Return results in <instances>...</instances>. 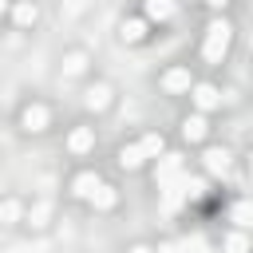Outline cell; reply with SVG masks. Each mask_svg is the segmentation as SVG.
Segmentation results:
<instances>
[{"label":"cell","instance_id":"obj_1","mask_svg":"<svg viewBox=\"0 0 253 253\" xmlns=\"http://www.w3.org/2000/svg\"><path fill=\"white\" fill-rule=\"evenodd\" d=\"M229 40H233V28L225 24V20H213L210 28H206V59L210 63H221V55L229 51Z\"/></svg>","mask_w":253,"mask_h":253},{"label":"cell","instance_id":"obj_2","mask_svg":"<svg viewBox=\"0 0 253 253\" xmlns=\"http://www.w3.org/2000/svg\"><path fill=\"white\" fill-rule=\"evenodd\" d=\"M182 174H186L182 154H162V158H158V170H154V182H158V190H162V186H170V182L182 178Z\"/></svg>","mask_w":253,"mask_h":253},{"label":"cell","instance_id":"obj_3","mask_svg":"<svg viewBox=\"0 0 253 253\" xmlns=\"http://www.w3.org/2000/svg\"><path fill=\"white\" fill-rule=\"evenodd\" d=\"M186 198H190V174H182V178H174L170 186H162V210H166V213H174Z\"/></svg>","mask_w":253,"mask_h":253},{"label":"cell","instance_id":"obj_4","mask_svg":"<svg viewBox=\"0 0 253 253\" xmlns=\"http://www.w3.org/2000/svg\"><path fill=\"white\" fill-rule=\"evenodd\" d=\"M190 95H194V107H198V111H213V107H221V91H217L213 83H198Z\"/></svg>","mask_w":253,"mask_h":253},{"label":"cell","instance_id":"obj_5","mask_svg":"<svg viewBox=\"0 0 253 253\" xmlns=\"http://www.w3.org/2000/svg\"><path fill=\"white\" fill-rule=\"evenodd\" d=\"M67 146H71V154H87V150L95 146V130H91V126H75L71 138H67Z\"/></svg>","mask_w":253,"mask_h":253},{"label":"cell","instance_id":"obj_6","mask_svg":"<svg viewBox=\"0 0 253 253\" xmlns=\"http://www.w3.org/2000/svg\"><path fill=\"white\" fill-rule=\"evenodd\" d=\"M162 87L174 91V95H178V91H190V71H186V67H170V71L162 75Z\"/></svg>","mask_w":253,"mask_h":253},{"label":"cell","instance_id":"obj_7","mask_svg":"<svg viewBox=\"0 0 253 253\" xmlns=\"http://www.w3.org/2000/svg\"><path fill=\"white\" fill-rule=\"evenodd\" d=\"M206 170H210L213 178H225V174H229V154H225V150H206Z\"/></svg>","mask_w":253,"mask_h":253},{"label":"cell","instance_id":"obj_8","mask_svg":"<svg viewBox=\"0 0 253 253\" xmlns=\"http://www.w3.org/2000/svg\"><path fill=\"white\" fill-rule=\"evenodd\" d=\"M95 190H99V174H91V170H83V174L71 182V194H75V198H91Z\"/></svg>","mask_w":253,"mask_h":253},{"label":"cell","instance_id":"obj_9","mask_svg":"<svg viewBox=\"0 0 253 253\" xmlns=\"http://www.w3.org/2000/svg\"><path fill=\"white\" fill-rule=\"evenodd\" d=\"M174 12H178V4H174V0H146V16H150V20H158V24H162V20H170Z\"/></svg>","mask_w":253,"mask_h":253},{"label":"cell","instance_id":"obj_10","mask_svg":"<svg viewBox=\"0 0 253 253\" xmlns=\"http://www.w3.org/2000/svg\"><path fill=\"white\" fill-rule=\"evenodd\" d=\"M206 130H210V126H206V119H202V115H190V119L182 123V134H186L190 142H202V138H206Z\"/></svg>","mask_w":253,"mask_h":253},{"label":"cell","instance_id":"obj_11","mask_svg":"<svg viewBox=\"0 0 253 253\" xmlns=\"http://www.w3.org/2000/svg\"><path fill=\"white\" fill-rule=\"evenodd\" d=\"M142 162H146L142 146H123V150H119V166H123V170H138Z\"/></svg>","mask_w":253,"mask_h":253},{"label":"cell","instance_id":"obj_12","mask_svg":"<svg viewBox=\"0 0 253 253\" xmlns=\"http://www.w3.org/2000/svg\"><path fill=\"white\" fill-rule=\"evenodd\" d=\"M12 16H16V24H20V28H32V24L40 20V8H36L32 0H24V4H16V12H12Z\"/></svg>","mask_w":253,"mask_h":253},{"label":"cell","instance_id":"obj_13","mask_svg":"<svg viewBox=\"0 0 253 253\" xmlns=\"http://www.w3.org/2000/svg\"><path fill=\"white\" fill-rule=\"evenodd\" d=\"M107 103H111V87L99 83V87L87 91V107H91V111H107Z\"/></svg>","mask_w":253,"mask_h":253},{"label":"cell","instance_id":"obj_14","mask_svg":"<svg viewBox=\"0 0 253 253\" xmlns=\"http://www.w3.org/2000/svg\"><path fill=\"white\" fill-rule=\"evenodd\" d=\"M24 126L28 130H43L47 126V111L43 107H24Z\"/></svg>","mask_w":253,"mask_h":253},{"label":"cell","instance_id":"obj_15","mask_svg":"<svg viewBox=\"0 0 253 253\" xmlns=\"http://www.w3.org/2000/svg\"><path fill=\"white\" fill-rule=\"evenodd\" d=\"M115 198H119V194H115L111 186H103V182H99V190H95V194H91L87 202H91L95 210H111V206H115Z\"/></svg>","mask_w":253,"mask_h":253},{"label":"cell","instance_id":"obj_16","mask_svg":"<svg viewBox=\"0 0 253 253\" xmlns=\"http://www.w3.org/2000/svg\"><path fill=\"white\" fill-rule=\"evenodd\" d=\"M229 221L253 225V202H233V206H229Z\"/></svg>","mask_w":253,"mask_h":253},{"label":"cell","instance_id":"obj_17","mask_svg":"<svg viewBox=\"0 0 253 253\" xmlns=\"http://www.w3.org/2000/svg\"><path fill=\"white\" fill-rule=\"evenodd\" d=\"M178 245H182V253H210V241H206V233H190V237H182Z\"/></svg>","mask_w":253,"mask_h":253},{"label":"cell","instance_id":"obj_18","mask_svg":"<svg viewBox=\"0 0 253 253\" xmlns=\"http://www.w3.org/2000/svg\"><path fill=\"white\" fill-rule=\"evenodd\" d=\"M142 36H146V24H142V20H126V24H123V40H126V43H138Z\"/></svg>","mask_w":253,"mask_h":253},{"label":"cell","instance_id":"obj_19","mask_svg":"<svg viewBox=\"0 0 253 253\" xmlns=\"http://www.w3.org/2000/svg\"><path fill=\"white\" fill-rule=\"evenodd\" d=\"M138 146H142V154H146V158H154V154H162V150H166V138H162V134H146Z\"/></svg>","mask_w":253,"mask_h":253},{"label":"cell","instance_id":"obj_20","mask_svg":"<svg viewBox=\"0 0 253 253\" xmlns=\"http://www.w3.org/2000/svg\"><path fill=\"white\" fill-rule=\"evenodd\" d=\"M225 253H249V241H245V233H241V229L225 237Z\"/></svg>","mask_w":253,"mask_h":253},{"label":"cell","instance_id":"obj_21","mask_svg":"<svg viewBox=\"0 0 253 253\" xmlns=\"http://www.w3.org/2000/svg\"><path fill=\"white\" fill-rule=\"evenodd\" d=\"M20 213H24L20 202H0V221H20Z\"/></svg>","mask_w":253,"mask_h":253},{"label":"cell","instance_id":"obj_22","mask_svg":"<svg viewBox=\"0 0 253 253\" xmlns=\"http://www.w3.org/2000/svg\"><path fill=\"white\" fill-rule=\"evenodd\" d=\"M79 71H83V55H71L67 59V75H79Z\"/></svg>","mask_w":253,"mask_h":253},{"label":"cell","instance_id":"obj_23","mask_svg":"<svg viewBox=\"0 0 253 253\" xmlns=\"http://www.w3.org/2000/svg\"><path fill=\"white\" fill-rule=\"evenodd\" d=\"M206 194V182L202 178H190V198H202Z\"/></svg>","mask_w":253,"mask_h":253},{"label":"cell","instance_id":"obj_24","mask_svg":"<svg viewBox=\"0 0 253 253\" xmlns=\"http://www.w3.org/2000/svg\"><path fill=\"white\" fill-rule=\"evenodd\" d=\"M43 217H47V202H40V206L32 210V221H36V225H43Z\"/></svg>","mask_w":253,"mask_h":253},{"label":"cell","instance_id":"obj_25","mask_svg":"<svg viewBox=\"0 0 253 253\" xmlns=\"http://www.w3.org/2000/svg\"><path fill=\"white\" fill-rule=\"evenodd\" d=\"M154 253H182V245H178V241H162Z\"/></svg>","mask_w":253,"mask_h":253},{"label":"cell","instance_id":"obj_26","mask_svg":"<svg viewBox=\"0 0 253 253\" xmlns=\"http://www.w3.org/2000/svg\"><path fill=\"white\" fill-rule=\"evenodd\" d=\"M130 253H154V249H150V245H134Z\"/></svg>","mask_w":253,"mask_h":253},{"label":"cell","instance_id":"obj_27","mask_svg":"<svg viewBox=\"0 0 253 253\" xmlns=\"http://www.w3.org/2000/svg\"><path fill=\"white\" fill-rule=\"evenodd\" d=\"M206 4H213V8H225V4H229V0H206Z\"/></svg>","mask_w":253,"mask_h":253},{"label":"cell","instance_id":"obj_28","mask_svg":"<svg viewBox=\"0 0 253 253\" xmlns=\"http://www.w3.org/2000/svg\"><path fill=\"white\" fill-rule=\"evenodd\" d=\"M249 170H253V154H249Z\"/></svg>","mask_w":253,"mask_h":253},{"label":"cell","instance_id":"obj_29","mask_svg":"<svg viewBox=\"0 0 253 253\" xmlns=\"http://www.w3.org/2000/svg\"><path fill=\"white\" fill-rule=\"evenodd\" d=\"M4 4H8V0H0V12H4Z\"/></svg>","mask_w":253,"mask_h":253}]
</instances>
